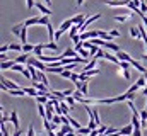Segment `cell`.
<instances>
[{
	"label": "cell",
	"mask_w": 147,
	"mask_h": 136,
	"mask_svg": "<svg viewBox=\"0 0 147 136\" xmlns=\"http://www.w3.org/2000/svg\"><path fill=\"white\" fill-rule=\"evenodd\" d=\"M110 34H111V36H115V37H120V31H116V29H113Z\"/></svg>",
	"instance_id": "43"
},
{
	"label": "cell",
	"mask_w": 147,
	"mask_h": 136,
	"mask_svg": "<svg viewBox=\"0 0 147 136\" xmlns=\"http://www.w3.org/2000/svg\"><path fill=\"white\" fill-rule=\"evenodd\" d=\"M0 82H2V83H3V85H5V87L9 89V90H16V89H21V87H19L17 83H14V82H10V80H9L7 77H2V80H0Z\"/></svg>",
	"instance_id": "2"
},
{
	"label": "cell",
	"mask_w": 147,
	"mask_h": 136,
	"mask_svg": "<svg viewBox=\"0 0 147 136\" xmlns=\"http://www.w3.org/2000/svg\"><path fill=\"white\" fill-rule=\"evenodd\" d=\"M142 94L147 97V85H146V87H142Z\"/></svg>",
	"instance_id": "47"
},
{
	"label": "cell",
	"mask_w": 147,
	"mask_h": 136,
	"mask_svg": "<svg viewBox=\"0 0 147 136\" xmlns=\"http://www.w3.org/2000/svg\"><path fill=\"white\" fill-rule=\"evenodd\" d=\"M22 51H24V53H33V51H34V46L26 43V44H22Z\"/></svg>",
	"instance_id": "22"
},
{
	"label": "cell",
	"mask_w": 147,
	"mask_h": 136,
	"mask_svg": "<svg viewBox=\"0 0 147 136\" xmlns=\"http://www.w3.org/2000/svg\"><path fill=\"white\" fill-rule=\"evenodd\" d=\"M36 7L39 12H43V15H50L51 14V10L48 9V5H43V3H39V2H36Z\"/></svg>",
	"instance_id": "3"
},
{
	"label": "cell",
	"mask_w": 147,
	"mask_h": 136,
	"mask_svg": "<svg viewBox=\"0 0 147 136\" xmlns=\"http://www.w3.org/2000/svg\"><path fill=\"white\" fill-rule=\"evenodd\" d=\"M134 136H142V131H140V128H135V129H134Z\"/></svg>",
	"instance_id": "39"
},
{
	"label": "cell",
	"mask_w": 147,
	"mask_h": 136,
	"mask_svg": "<svg viewBox=\"0 0 147 136\" xmlns=\"http://www.w3.org/2000/svg\"><path fill=\"white\" fill-rule=\"evenodd\" d=\"M103 48H106V49H111V51H115V53H116V51H120V46H118V44H115V43H111V41H106Z\"/></svg>",
	"instance_id": "9"
},
{
	"label": "cell",
	"mask_w": 147,
	"mask_h": 136,
	"mask_svg": "<svg viewBox=\"0 0 147 136\" xmlns=\"http://www.w3.org/2000/svg\"><path fill=\"white\" fill-rule=\"evenodd\" d=\"M62 31H60V29H58V31H57V33H55V41H57V39H60V37H62Z\"/></svg>",
	"instance_id": "41"
},
{
	"label": "cell",
	"mask_w": 147,
	"mask_h": 136,
	"mask_svg": "<svg viewBox=\"0 0 147 136\" xmlns=\"http://www.w3.org/2000/svg\"><path fill=\"white\" fill-rule=\"evenodd\" d=\"M65 101H67V104H69V105H70V107H72L74 104H75V97H74V95H67V99H65Z\"/></svg>",
	"instance_id": "30"
},
{
	"label": "cell",
	"mask_w": 147,
	"mask_h": 136,
	"mask_svg": "<svg viewBox=\"0 0 147 136\" xmlns=\"http://www.w3.org/2000/svg\"><path fill=\"white\" fill-rule=\"evenodd\" d=\"M36 56H39V55H43V46L41 44H38V46H34V51H33Z\"/></svg>",
	"instance_id": "29"
},
{
	"label": "cell",
	"mask_w": 147,
	"mask_h": 136,
	"mask_svg": "<svg viewBox=\"0 0 147 136\" xmlns=\"http://www.w3.org/2000/svg\"><path fill=\"white\" fill-rule=\"evenodd\" d=\"M72 73H74V71H70L69 68H63V71H62L60 75H62L63 78H70V77H72Z\"/></svg>",
	"instance_id": "26"
},
{
	"label": "cell",
	"mask_w": 147,
	"mask_h": 136,
	"mask_svg": "<svg viewBox=\"0 0 147 136\" xmlns=\"http://www.w3.org/2000/svg\"><path fill=\"white\" fill-rule=\"evenodd\" d=\"M120 136H125V135H120Z\"/></svg>",
	"instance_id": "51"
},
{
	"label": "cell",
	"mask_w": 147,
	"mask_h": 136,
	"mask_svg": "<svg viewBox=\"0 0 147 136\" xmlns=\"http://www.w3.org/2000/svg\"><path fill=\"white\" fill-rule=\"evenodd\" d=\"M28 136H36L34 135V128H33V126H29V129H28Z\"/></svg>",
	"instance_id": "40"
},
{
	"label": "cell",
	"mask_w": 147,
	"mask_h": 136,
	"mask_svg": "<svg viewBox=\"0 0 147 136\" xmlns=\"http://www.w3.org/2000/svg\"><path fill=\"white\" fill-rule=\"evenodd\" d=\"M116 56H118L120 61H132V58H130L125 51H116Z\"/></svg>",
	"instance_id": "10"
},
{
	"label": "cell",
	"mask_w": 147,
	"mask_h": 136,
	"mask_svg": "<svg viewBox=\"0 0 147 136\" xmlns=\"http://www.w3.org/2000/svg\"><path fill=\"white\" fill-rule=\"evenodd\" d=\"M121 77L127 78V80H130V71H128V68H127V70H121Z\"/></svg>",
	"instance_id": "33"
},
{
	"label": "cell",
	"mask_w": 147,
	"mask_h": 136,
	"mask_svg": "<svg viewBox=\"0 0 147 136\" xmlns=\"http://www.w3.org/2000/svg\"><path fill=\"white\" fill-rule=\"evenodd\" d=\"M77 33H79V26H72V27H70V37L75 36Z\"/></svg>",
	"instance_id": "35"
},
{
	"label": "cell",
	"mask_w": 147,
	"mask_h": 136,
	"mask_svg": "<svg viewBox=\"0 0 147 136\" xmlns=\"http://www.w3.org/2000/svg\"><path fill=\"white\" fill-rule=\"evenodd\" d=\"M75 3H77V5H82V3H84V0H75Z\"/></svg>",
	"instance_id": "48"
},
{
	"label": "cell",
	"mask_w": 147,
	"mask_h": 136,
	"mask_svg": "<svg viewBox=\"0 0 147 136\" xmlns=\"http://www.w3.org/2000/svg\"><path fill=\"white\" fill-rule=\"evenodd\" d=\"M128 2L130 0H105V3L110 7H127Z\"/></svg>",
	"instance_id": "1"
},
{
	"label": "cell",
	"mask_w": 147,
	"mask_h": 136,
	"mask_svg": "<svg viewBox=\"0 0 147 136\" xmlns=\"http://www.w3.org/2000/svg\"><path fill=\"white\" fill-rule=\"evenodd\" d=\"M134 129H135V128H134V124H128V126H125V128H121V129H120V135H134Z\"/></svg>",
	"instance_id": "7"
},
{
	"label": "cell",
	"mask_w": 147,
	"mask_h": 136,
	"mask_svg": "<svg viewBox=\"0 0 147 136\" xmlns=\"http://www.w3.org/2000/svg\"><path fill=\"white\" fill-rule=\"evenodd\" d=\"M46 136H58V133H53V129H50V131H46Z\"/></svg>",
	"instance_id": "44"
},
{
	"label": "cell",
	"mask_w": 147,
	"mask_h": 136,
	"mask_svg": "<svg viewBox=\"0 0 147 136\" xmlns=\"http://www.w3.org/2000/svg\"><path fill=\"white\" fill-rule=\"evenodd\" d=\"M9 46H10V49H12V51H22V44L12 43V44H9Z\"/></svg>",
	"instance_id": "24"
},
{
	"label": "cell",
	"mask_w": 147,
	"mask_h": 136,
	"mask_svg": "<svg viewBox=\"0 0 147 136\" xmlns=\"http://www.w3.org/2000/svg\"><path fill=\"white\" fill-rule=\"evenodd\" d=\"M62 56H65V58H75L79 55H77V49H65V53Z\"/></svg>",
	"instance_id": "16"
},
{
	"label": "cell",
	"mask_w": 147,
	"mask_h": 136,
	"mask_svg": "<svg viewBox=\"0 0 147 136\" xmlns=\"http://www.w3.org/2000/svg\"><path fill=\"white\" fill-rule=\"evenodd\" d=\"M14 65H16V60H7V61H2L0 68L2 70H9V68H12Z\"/></svg>",
	"instance_id": "14"
},
{
	"label": "cell",
	"mask_w": 147,
	"mask_h": 136,
	"mask_svg": "<svg viewBox=\"0 0 147 136\" xmlns=\"http://www.w3.org/2000/svg\"><path fill=\"white\" fill-rule=\"evenodd\" d=\"M91 131H92V129H91L89 126H87V128H80V129H77L79 135H91Z\"/></svg>",
	"instance_id": "25"
},
{
	"label": "cell",
	"mask_w": 147,
	"mask_h": 136,
	"mask_svg": "<svg viewBox=\"0 0 147 136\" xmlns=\"http://www.w3.org/2000/svg\"><path fill=\"white\" fill-rule=\"evenodd\" d=\"M24 26H26L24 22H22V24H17V26H14L10 31H12V34H16V36L19 37V36H21V33H22V29H24Z\"/></svg>",
	"instance_id": "8"
},
{
	"label": "cell",
	"mask_w": 147,
	"mask_h": 136,
	"mask_svg": "<svg viewBox=\"0 0 147 136\" xmlns=\"http://www.w3.org/2000/svg\"><path fill=\"white\" fill-rule=\"evenodd\" d=\"M130 63H132V67L135 68V70H139L140 73H147V68H146V67H142V65H140L139 61H135V60H132Z\"/></svg>",
	"instance_id": "13"
},
{
	"label": "cell",
	"mask_w": 147,
	"mask_h": 136,
	"mask_svg": "<svg viewBox=\"0 0 147 136\" xmlns=\"http://www.w3.org/2000/svg\"><path fill=\"white\" fill-rule=\"evenodd\" d=\"M29 61V55L28 53H24V55H19L17 58H16V63H21V65H26Z\"/></svg>",
	"instance_id": "6"
},
{
	"label": "cell",
	"mask_w": 147,
	"mask_h": 136,
	"mask_svg": "<svg viewBox=\"0 0 147 136\" xmlns=\"http://www.w3.org/2000/svg\"><path fill=\"white\" fill-rule=\"evenodd\" d=\"M74 24H79V26H82L84 22H86V15L84 14H79V15H75V17H72Z\"/></svg>",
	"instance_id": "12"
},
{
	"label": "cell",
	"mask_w": 147,
	"mask_h": 136,
	"mask_svg": "<svg viewBox=\"0 0 147 136\" xmlns=\"http://www.w3.org/2000/svg\"><path fill=\"white\" fill-rule=\"evenodd\" d=\"M45 5H48V7H50V5H51V0H45Z\"/></svg>",
	"instance_id": "49"
},
{
	"label": "cell",
	"mask_w": 147,
	"mask_h": 136,
	"mask_svg": "<svg viewBox=\"0 0 147 136\" xmlns=\"http://www.w3.org/2000/svg\"><path fill=\"white\" fill-rule=\"evenodd\" d=\"M140 10H142V12H147V5H146V2H144V0L140 2Z\"/></svg>",
	"instance_id": "38"
},
{
	"label": "cell",
	"mask_w": 147,
	"mask_h": 136,
	"mask_svg": "<svg viewBox=\"0 0 147 136\" xmlns=\"http://www.w3.org/2000/svg\"><path fill=\"white\" fill-rule=\"evenodd\" d=\"M137 85H140V87H146L147 85V80H146V75L144 77H140V78H137V82H135Z\"/></svg>",
	"instance_id": "27"
},
{
	"label": "cell",
	"mask_w": 147,
	"mask_h": 136,
	"mask_svg": "<svg viewBox=\"0 0 147 136\" xmlns=\"http://www.w3.org/2000/svg\"><path fill=\"white\" fill-rule=\"evenodd\" d=\"M130 17H132V14H123V15H116L115 21H118V22H127Z\"/></svg>",
	"instance_id": "17"
},
{
	"label": "cell",
	"mask_w": 147,
	"mask_h": 136,
	"mask_svg": "<svg viewBox=\"0 0 147 136\" xmlns=\"http://www.w3.org/2000/svg\"><path fill=\"white\" fill-rule=\"evenodd\" d=\"M39 19H41V17H31V19L24 21V24H26V26H34V24H39Z\"/></svg>",
	"instance_id": "19"
},
{
	"label": "cell",
	"mask_w": 147,
	"mask_h": 136,
	"mask_svg": "<svg viewBox=\"0 0 147 136\" xmlns=\"http://www.w3.org/2000/svg\"><path fill=\"white\" fill-rule=\"evenodd\" d=\"M48 101H50V97L48 95H43V94H39L36 97V102H39V104H48Z\"/></svg>",
	"instance_id": "21"
},
{
	"label": "cell",
	"mask_w": 147,
	"mask_h": 136,
	"mask_svg": "<svg viewBox=\"0 0 147 136\" xmlns=\"http://www.w3.org/2000/svg\"><path fill=\"white\" fill-rule=\"evenodd\" d=\"M72 26H74V21H72V19L63 21V22H62V26H60V31H62V33H65V31H69Z\"/></svg>",
	"instance_id": "4"
},
{
	"label": "cell",
	"mask_w": 147,
	"mask_h": 136,
	"mask_svg": "<svg viewBox=\"0 0 147 136\" xmlns=\"http://www.w3.org/2000/svg\"><path fill=\"white\" fill-rule=\"evenodd\" d=\"M130 36H132L134 39L142 37V36H140V29H139V27H135V26H134V27H130Z\"/></svg>",
	"instance_id": "15"
},
{
	"label": "cell",
	"mask_w": 147,
	"mask_h": 136,
	"mask_svg": "<svg viewBox=\"0 0 147 136\" xmlns=\"http://www.w3.org/2000/svg\"><path fill=\"white\" fill-rule=\"evenodd\" d=\"M7 119H9V116H7V112H5V111L2 109V123H5Z\"/></svg>",
	"instance_id": "37"
},
{
	"label": "cell",
	"mask_w": 147,
	"mask_h": 136,
	"mask_svg": "<svg viewBox=\"0 0 147 136\" xmlns=\"http://www.w3.org/2000/svg\"><path fill=\"white\" fill-rule=\"evenodd\" d=\"M99 37H101V39H105V41H113V39H115V36L105 33V31H99Z\"/></svg>",
	"instance_id": "18"
},
{
	"label": "cell",
	"mask_w": 147,
	"mask_h": 136,
	"mask_svg": "<svg viewBox=\"0 0 147 136\" xmlns=\"http://www.w3.org/2000/svg\"><path fill=\"white\" fill-rule=\"evenodd\" d=\"M41 46H43V49H51V51H57V49H58V46H57V43H55V41H50V43H43Z\"/></svg>",
	"instance_id": "5"
},
{
	"label": "cell",
	"mask_w": 147,
	"mask_h": 136,
	"mask_svg": "<svg viewBox=\"0 0 147 136\" xmlns=\"http://www.w3.org/2000/svg\"><path fill=\"white\" fill-rule=\"evenodd\" d=\"M92 116H94V121H96V124L99 126V124H101V117H99V114H98V111H96V109H92Z\"/></svg>",
	"instance_id": "28"
},
{
	"label": "cell",
	"mask_w": 147,
	"mask_h": 136,
	"mask_svg": "<svg viewBox=\"0 0 147 136\" xmlns=\"http://www.w3.org/2000/svg\"><path fill=\"white\" fill-rule=\"evenodd\" d=\"M21 135H22V131H21V129H16V133H14L12 136H21Z\"/></svg>",
	"instance_id": "46"
},
{
	"label": "cell",
	"mask_w": 147,
	"mask_h": 136,
	"mask_svg": "<svg viewBox=\"0 0 147 136\" xmlns=\"http://www.w3.org/2000/svg\"><path fill=\"white\" fill-rule=\"evenodd\" d=\"M0 60H2V61H7V55H5V53H2V55H0Z\"/></svg>",
	"instance_id": "45"
},
{
	"label": "cell",
	"mask_w": 147,
	"mask_h": 136,
	"mask_svg": "<svg viewBox=\"0 0 147 136\" xmlns=\"http://www.w3.org/2000/svg\"><path fill=\"white\" fill-rule=\"evenodd\" d=\"M60 107H62V112L67 116V114H69V111H70V105H69V104H65V101H60Z\"/></svg>",
	"instance_id": "20"
},
{
	"label": "cell",
	"mask_w": 147,
	"mask_h": 136,
	"mask_svg": "<svg viewBox=\"0 0 147 136\" xmlns=\"http://www.w3.org/2000/svg\"><path fill=\"white\" fill-rule=\"evenodd\" d=\"M62 116H63V114H55V116L51 117V121H53L55 124H63V121H62Z\"/></svg>",
	"instance_id": "23"
},
{
	"label": "cell",
	"mask_w": 147,
	"mask_h": 136,
	"mask_svg": "<svg viewBox=\"0 0 147 136\" xmlns=\"http://www.w3.org/2000/svg\"><path fill=\"white\" fill-rule=\"evenodd\" d=\"M69 119H70V124H72L75 129H80V123H77V121H75V119H72V117H69Z\"/></svg>",
	"instance_id": "32"
},
{
	"label": "cell",
	"mask_w": 147,
	"mask_h": 136,
	"mask_svg": "<svg viewBox=\"0 0 147 136\" xmlns=\"http://www.w3.org/2000/svg\"><path fill=\"white\" fill-rule=\"evenodd\" d=\"M70 80H72L74 83H75V82L79 80V75H77V73H72V77H70Z\"/></svg>",
	"instance_id": "42"
},
{
	"label": "cell",
	"mask_w": 147,
	"mask_h": 136,
	"mask_svg": "<svg viewBox=\"0 0 147 136\" xmlns=\"http://www.w3.org/2000/svg\"><path fill=\"white\" fill-rule=\"evenodd\" d=\"M26 7L28 9H33V7H36V2L34 0H26Z\"/></svg>",
	"instance_id": "34"
},
{
	"label": "cell",
	"mask_w": 147,
	"mask_h": 136,
	"mask_svg": "<svg viewBox=\"0 0 147 136\" xmlns=\"http://www.w3.org/2000/svg\"><path fill=\"white\" fill-rule=\"evenodd\" d=\"M9 49H10V46H9V44H3V46L0 48V53H5V51H9Z\"/></svg>",
	"instance_id": "36"
},
{
	"label": "cell",
	"mask_w": 147,
	"mask_h": 136,
	"mask_svg": "<svg viewBox=\"0 0 147 136\" xmlns=\"http://www.w3.org/2000/svg\"><path fill=\"white\" fill-rule=\"evenodd\" d=\"M0 129H2V136H10V135H9V131H7V126H5V123H2Z\"/></svg>",
	"instance_id": "31"
},
{
	"label": "cell",
	"mask_w": 147,
	"mask_h": 136,
	"mask_svg": "<svg viewBox=\"0 0 147 136\" xmlns=\"http://www.w3.org/2000/svg\"><path fill=\"white\" fill-rule=\"evenodd\" d=\"M10 119H12V126L16 128V129H19V116H17V112L14 111V112H10Z\"/></svg>",
	"instance_id": "11"
},
{
	"label": "cell",
	"mask_w": 147,
	"mask_h": 136,
	"mask_svg": "<svg viewBox=\"0 0 147 136\" xmlns=\"http://www.w3.org/2000/svg\"><path fill=\"white\" fill-rule=\"evenodd\" d=\"M142 60H144V61H147V55H144V56H142Z\"/></svg>",
	"instance_id": "50"
}]
</instances>
